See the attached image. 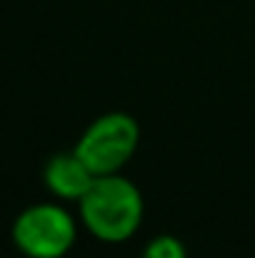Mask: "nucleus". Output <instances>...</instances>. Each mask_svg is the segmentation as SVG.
I'll return each mask as SVG.
<instances>
[{
	"label": "nucleus",
	"instance_id": "nucleus-1",
	"mask_svg": "<svg viewBox=\"0 0 255 258\" xmlns=\"http://www.w3.org/2000/svg\"><path fill=\"white\" fill-rule=\"evenodd\" d=\"M83 226L105 243H123L133 238L143 223L145 203L140 188L120 175H95L85 196L78 201Z\"/></svg>",
	"mask_w": 255,
	"mask_h": 258
},
{
	"label": "nucleus",
	"instance_id": "nucleus-2",
	"mask_svg": "<svg viewBox=\"0 0 255 258\" xmlns=\"http://www.w3.org/2000/svg\"><path fill=\"white\" fill-rule=\"evenodd\" d=\"M140 143V125L130 113L110 110L95 118L75 143V153L93 175L120 173L135 156Z\"/></svg>",
	"mask_w": 255,
	"mask_h": 258
},
{
	"label": "nucleus",
	"instance_id": "nucleus-3",
	"mask_svg": "<svg viewBox=\"0 0 255 258\" xmlns=\"http://www.w3.org/2000/svg\"><path fill=\"white\" fill-rule=\"evenodd\" d=\"M75 236V218L58 203H35L13 223V243L28 258H63Z\"/></svg>",
	"mask_w": 255,
	"mask_h": 258
},
{
	"label": "nucleus",
	"instance_id": "nucleus-4",
	"mask_svg": "<svg viewBox=\"0 0 255 258\" xmlns=\"http://www.w3.org/2000/svg\"><path fill=\"white\" fill-rule=\"evenodd\" d=\"M95 180V175L90 168L78 158L75 151H65V153H55L43 171V183L45 188L60 198V201H80L85 190L90 188V183Z\"/></svg>",
	"mask_w": 255,
	"mask_h": 258
},
{
	"label": "nucleus",
	"instance_id": "nucleus-5",
	"mask_svg": "<svg viewBox=\"0 0 255 258\" xmlns=\"http://www.w3.org/2000/svg\"><path fill=\"white\" fill-rule=\"evenodd\" d=\"M143 258H188V253L180 238L170 233H160L148 241V246L143 248Z\"/></svg>",
	"mask_w": 255,
	"mask_h": 258
}]
</instances>
